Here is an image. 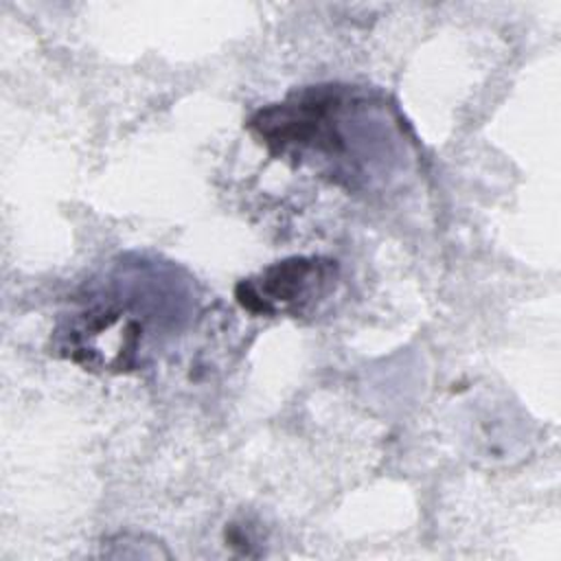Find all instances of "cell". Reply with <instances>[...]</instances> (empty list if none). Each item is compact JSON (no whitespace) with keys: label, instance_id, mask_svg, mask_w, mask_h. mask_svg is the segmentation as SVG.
<instances>
[{"label":"cell","instance_id":"6da1fadb","mask_svg":"<svg viewBox=\"0 0 561 561\" xmlns=\"http://www.w3.org/2000/svg\"><path fill=\"white\" fill-rule=\"evenodd\" d=\"M379 112L381 107L351 88L318 85L259 110L250 118V129L270 153L316 164L335 182L355 186L375 164L362 147L375 142L364 125Z\"/></svg>","mask_w":561,"mask_h":561},{"label":"cell","instance_id":"7a4b0ae2","mask_svg":"<svg viewBox=\"0 0 561 561\" xmlns=\"http://www.w3.org/2000/svg\"><path fill=\"white\" fill-rule=\"evenodd\" d=\"M335 265L316 256H294L265 267L256 278L237 285V300L252 313H300L333 283Z\"/></svg>","mask_w":561,"mask_h":561}]
</instances>
